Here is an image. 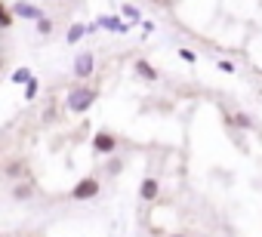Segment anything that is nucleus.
I'll use <instances>...</instances> for the list:
<instances>
[{"mask_svg": "<svg viewBox=\"0 0 262 237\" xmlns=\"http://www.w3.org/2000/svg\"><path fill=\"white\" fill-rule=\"evenodd\" d=\"M19 173H22V163H10L7 167V176H19Z\"/></svg>", "mask_w": 262, "mask_h": 237, "instance_id": "dca6fc26", "label": "nucleus"}, {"mask_svg": "<svg viewBox=\"0 0 262 237\" xmlns=\"http://www.w3.org/2000/svg\"><path fill=\"white\" fill-rule=\"evenodd\" d=\"M83 34H86V25L74 22V25L68 28V43H77V40H83Z\"/></svg>", "mask_w": 262, "mask_h": 237, "instance_id": "0eeeda50", "label": "nucleus"}, {"mask_svg": "<svg viewBox=\"0 0 262 237\" xmlns=\"http://www.w3.org/2000/svg\"><path fill=\"white\" fill-rule=\"evenodd\" d=\"M37 31H40L43 37H47V34H53V22H50L47 16H40V19H37Z\"/></svg>", "mask_w": 262, "mask_h": 237, "instance_id": "ddd939ff", "label": "nucleus"}, {"mask_svg": "<svg viewBox=\"0 0 262 237\" xmlns=\"http://www.w3.org/2000/svg\"><path fill=\"white\" fill-rule=\"evenodd\" d=\"M176 237H179V234H176Z\"/></svg>", "mask_w": 262, "mask_h": 237, "instance_id": "f3484780", "label": "nucleus"}, {"mask_svg": "<svg viewBox=\"0 0 262 237\" xmlns=\"http://www.w3.org/2000/svg\"><path fill=\"white\" fill-rule=\"evenodd\" d=\"M123 16H126V19H133V22H139V10H136V7H129V4L123 7Z\"/></svg>", "mask_w": 262, "mask_h": 237, "instance_id": "2eb2a0df", "label": "nucleus"}, {"mask_svg": "<svg viewBox=\"0 0 262 237\" xmlns=\"http://www.w3.org/2000/svg\"><path fill=\"white\" fill-rule=\"evenodd\" d=\"M31 194H34V191H31V185H25V182H22V185H16V188H13V197H16V200H28V197H31Z\"/></svg>", "mask_w": 262, "mask_h": 237, "instance_id": "9b49d317", "label": "nucleus"}, {"mask_svg": "<svg viewBox=\"0 0 262 237\" xmlns=\"http://www.w3.org/2000/svg\"><path fill=\"white\" fill-rule=\"evenodd\" d=\"M93 102H96V89H90V86H74V89H68V99H65L71 114H83Z\"/></svg>", "mask_w": 262, "mask_h": 237, "instance_id": "f257e3e1", "label": "nucleus"}, {"mask_svg": "<svg viewBox=\"0 0 262 237\" xmlns=\"http://www.w3.org/2000/svg\"><path fill=\"white\" fill-rule=\"evenodd\" d=\"M13 19H16V16H13V13H10V10L4 7V4H0V31H7V28H13Z\"/></svg>", "mask_w": 262, "mask_h": 237, "instance_id": "1a4fd4ad", "label": "nucleus"}, {"mask_svg": "<svg viewBox=\"0 0 262 237\" xmlns=\"http://www.w3.org/2000/svg\"><path fill=\"white\" fill-rule=\"evenodd\" d=\"M10 13H13L16 19H28V22H37V19L43 16V10H40V7H34L31 0H16V4L10 7Z\"/></svg>", "mask_w": 262, "mask_h": 237, "instance_id": "f03ea898", "label": "nucleus"}, {"mask_svg": "<svg viewBox=\"0 0 262 237\" xmlns=\"http://www.w3.org/2000/svg\"><path fill=\"white\" fill-rule=\"evenodd\" d=\"M139 194H142V200H155L158 197V182L155 179H145L142 188H139Z\"/></svg>", "mask_w": 262, "mask_h": 237, "instance_id": "423d86ee", "label": "nucleus"}, {"mask_svg": "<svg viewBox=\"0 0 262 237\" xmlns=\"http://www.w3.org/2000/svg\"><path fill=\"white\" fill-rule=\"evenodd\" d=\"M28 77H31V68H16L13 71V83H25Z\"/></svg>", "mask_w": 262, "mask_h": 237, "instance_id": "4468645a", "label": "nucleus"}, {"mask_svg": "<svg viewBox=\"0 0 262 237\" xmlns=\"http://www.w3.org/2000/svg\"><path fill=\"white\" fill-rule=\"evenodd\" d=\"M99 25H102V28H111V31H126V25H123V22L108 19V16H102V19H99Z\"/></svg>", "mask_w": 262, "mask_h": 237, "instance_id": "9d476101", "label": "nucleus"}, {"mask_svg": "<svg viewBox=\"0 0 262 237\" xmlns=\"http://www.w3.org/2000/svg\"><path fill=\"white\" fill-rule=\"evenodd\" d=\"M99 194V179H80L74 188H71V197L74 200H90Z\"/></svg>", "mask_w": 262, "mask_h": 237, "instance_id": "7ed1b4c3", "label": "nucleus"}, {"mask_svg": "<svg viewBox=\"0 0 262 237\" xmlns=\"http://www.w3.org/2000/svg\"><path fill=\"white\" fill-rule=\"evenodd\" d=\"M93 148H96V154H111V151L117 148V139H114L111 133H96Z\"/></svg>", "mask_w": 262, "mask_h": 237, "instance_id": "39448f33", "label": "nucleus"}, {"mask_svg": "<svg viewBox=\"0 0 262 237\" xmlns=\"http://www.w3.org/2000/svg\"><path fill=\"white\" fill-rule=\"evenodd\" d=\"M37 89H40V83H37L34 77H28V80H25V99H34Z\"/></svg>", "mask_w": 262, "mask_h": 237, "instance_id": "f8f14e48", "label": "nucleus"}, {"mask_svg": "<svg viewBox=\"0 0 262 237\" xmlns=\"http://www.w3.org/2000/svg\"><path fill=\"white\" fill-rule=\"evenodd\" d=\"M93 68H96V59H93V53H80L77 59H74V74L83 80V77H90L93 74Z\"/></svg>", "mask_w": 262, "mask_h": 237, "instance_id": "20e7f679", "label": "nucleus"}, {"mask_svg": "<svg viewBox=\"0 0 262 237\" xmlns=\"http://www.w3.org/2000/svg\"><path fill=\"white\" fill-rule=\"evenodd\" d=\"M136 74H139V77H145V80H155V77H158V71H155L148 62H136Z\"/></svg>", "mask_w": 262, "mask_h": 237, "instance_id": "6e6552de", "label": "nucleus"}]
</instances>
